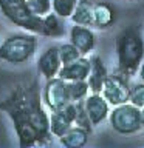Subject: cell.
Instances as JSON below:
<instances>
[{
    "label": "cell",
    "mask_w": 144,
    "mask_h": 148,
    "mask_svg": "<svg viewBox=\"0 0 144 148\" xmlns=\"http://www.w3.org/2000/svg\"><path fill=\"white\" fill-rule=\"evenodd\" d=\"M0 111L6 113L12 120L19 145L44 147L50 145V116L42 106V92L37 80L30 85L16 86L5 100L0 102Z\"/></svg>",
    "instance_id": "1"
},
{
    "label": "cell",
    "mask_w": 144,
    "mask_h": 148,
    "mask_svg": "<svg viewBox=\"0 0 144 148\" xmlns=\"http://www.w3.org/2000/svg\"><path fill=\"white\" fill-rule=\"evenodd\" d=\"M118 73L125 77L136 74L144 57V39L138 25L127 26L116 37Z\"/></svg>",
    "instance_id": "2"
},
{
    "label": "cell",
    "mask_w": 144,
    "mask_h": 148,
    "mask_svg": "<svg viewBox=\"0 0 144 148\" xmlns=\"http://www.w3.org/2000/svg\"><path fill=\"white\" fill-rule=\"evenodd\" d=\"M0 11L14 25L44 36V17L33 14L26 0H0Z\"/></svg>",
    "instance_id": "3"
},
{
    "label": "cell",
    "mask_w": 144,
    "mask_h": 148,
    "mask_svg": "<svg viewBox=\"0 0 144 148\" xmlns=\"http://www.w3.org/2000/svg\"><path fill=\"white\" fill-rule=\"evenodd\" d=\"M37 39L31 34H12L0 45V60L12 65L28 62L36 53Z\"/></svg>",
    "instance_id": "4"
},
{
    "label": "cell",
    "mask_w": 144,
    "mask_h": 148,
    "mask_svg": "<svg viewBox=\"0 0 144 148\" xmlns=\"http://www.w3.org/2000/svg\"><path fill=\"white\" fill-rule=\"evenodd\" d=\"M110 125L115 131L121 134H132L141 130V114L139 108L132 105L130 102L116 105L109 113Z\"/></svg>",
    "instance_id": "5"
},
{
    "label": "cell",
    "mask_w": 144,
    "mask_h": 148,
    "mask_svg": "<svg viewBox=\"0 0 144 148\" xmlns=\"http://www.w3.org/2000/svg\"><path fill=\"white\" fill-rule=\"evenodd\" d=\"M101 94L109 102V105L113 106L129 102V94H130L129 77H125L119 73L107 76L104 85H102Z\"/></svg>",
    "instance_id": "6"
},
{
    "label": "cell",
    "mask_w": 144,
    "mask_h": 148,
    "mask_svg": "<svg viewBox=\"0 0 144 148\" xmlns=\"http://www.w3.org/2000/svg\"><path fill=\"white\" fill-rule=\"evenodd\" d=\"M44 102L51 111L59 110L70 102L67 94V80L59 76L46 79V85L44 88Z\"/></svg>",
    "instance_id": "7"
},
{
    "label": "cell",
    "mask_w": 144,
    "mask_h": 148,
    "mask_svg": "<svg viewBox=\"0 0 144 148\" xmlns=\"http://www.w3.org/2000/svg\"><path fill=\"white\" fill-rule=\"evenodd\" d=\"M74 114H76V105H74V102H68L62 108L51 111V114H50V131H51V134L56 137L62 136L74 123Z\"/></svg>",
    "instance_id": "8"
},
{
    "label": "cell",
    "mask_w": 144,
    "mask_h": 148,
    "mask_svg": "<svg viewBox=\"0 0 144 148\" xmlns=\"http://www.w3.org/2000/svg\"><path fill=\"white\" fill-rule=\"evenodd\" d=\"M84 108H85L93 127H98L101 122H104L110 113L109 102L104 99L101 92H91L90 96L87 94V97L84 99Z\"/></svg>",
    "instance_id": "9"
},
{
    "label": "cell",
    "mask_w": 144,
    "mask_h": 148,
    "mask_svg": "<svg viewBox=\"0 0 144 148\" xmlns=\"http://www.w3.org/2000/svg\"><path fill=\"white\" fill-rule=\"evenodd\" d=\"M88 73H90V59L81 56V57H78L73 62L64 63L59 69L57 76L67 82H70V80H87Z\"/></svg>",
    "instance_id": "10"
},
{
    "label": "cell",
    "mask_w": 144,
    "mask_h": 148,
    "mask_svg": "<svg viewBox=\"0 0 144 148\" xmlns=\"http://www.w3.org/2000/svg\"><path fill=\"white\" fill-rule=\"evenodd\" d=\"M60 66H62V62H60V57H59V49L57 46H50L46 48L42 56L39 57V62H37V69L39 73L44 76L45 79H51V77H56L59 73Z\"/></svg>",
    "instance_id": "11"
},
{
    "label": "cell",
    "mask_w": 144,
    "mask_h": 148,
    "mask_svg": "<svg viewBox=\"0 0 144 148\" xmlns=\"http://www.w3.org/2000/svg\"><path fill=\"white\" fill-rule=\"evenodd\" d=\"M70 39L71 43L78 48V51L81 53V56H85L88 53H91L96 46V36L91 29H88L87 26L76 25L71 28L70 31Z\"/></svg>",
    "instance_id": "12"
},
{
    "label": "cell",
    "mask_w": 144,
    "mask_h": 148,
    "mask_svg": "<svg viewBox=\"0 0 144 148\" xmlns=\"http://www.w3.org/2000/svg\"><path fill=\"white\" fill-rule=\"evenodd\" d=\"M116 22V9L107 2L93 3V26L98 29H107Z\"/></svg>",
    "instance_id": "13"
},
{
    "label": "cell",
    "mask_w": 144,
    "mask_h": 148,
    "mask_svg": "<svg viewBox=\"0 0 144 148\" xmlns=\"http://www.w3.org/2000/svg\"><path fill=\"white\" fill-rule=\"evenodd\" d=\"M107 76H109V73H107V68L104 62H102V59L99 56L90 57V73H88V77H87V83H88L90 91L101 92Z\"/></svg>",
    "instance_id": "14"
},
{
    "label": "cell",
    "mask_w": 144,
    "mask_h": 148,
    "mask_svg": "<svg viewBox=\"0 0 144 148\" xmlns=\"http://www.w3.org/2000/svg\"><path fill=\"white\" fill-rule=\"evenodd\" d=\"M88 136H90V133H88L87 130L78 127V125L76 127L71 125V127L59 137V140L64 147H67V148H81V147L87 145Z\"/></svg>",
    "instance_id": "15"
},
{
    "label": "cell",
    "mask_w": 144,
    "mask_h": 148,
    "mask_svg": "<svg viewBox=\"0 0 144 148\" xmlns=\"http://www.w3.org/2000/svg\"><path fill=\"white\" fill-rule=\"evenodd\" d=\"M70 18L82 26H93V2L91 0H78Z\"/></svg>",
    "instance_id": "16"
},
{
    "label": "cell",
    "mask_w": 144,
    "mask_h": 148,
    "mask_svg": "<svg viewBox=\"0 0 144 148\" xmlns=\"http://www.w3.org/2000/svg\"><path fill=\"white\" fill-rule=\"evenodd\" d=\"M65 34V25L62 17L57 14H45L44 16V36L46 37H62Z\"/></svg>",
    "instance_id": "17"
},
{
    "label": "cell",
    "mask_w": 144,
    "mask_h": 148,
    "mask_svg": "<svg viewBox=\"0 0 144 148\" xmlns=\"http://www.w3.org/2000/svg\"><path fill=\"white\" fill-rule=\"evenodd\" d=\"M90 91L87 80H70L67 82V94L70 102L84 100Z\"/></svg>",
    "instance_id": "18"
},
{
    "label": "cell",
    "mask_w": 144,
    "mask_h": 148,
    "mask_svg": "<svg viewBox=\"0 0 144 148\" xmlns=\"http://www.w3.org/2000/svg\"><path fill=\"white\" fill-rule=\"evenodd\" d=\"M76 3H78V0H51V9L59 17L67 18L73 14Z\"/></svg>",
    "instance_id": "19"
},
{
    "label": "cell",
    "mask_w": 144,
    "mask_h": 148,
    "mask_svg": "<svg viewBox=\"0 0 144 148\" xmlns=\"http://www.w3.org/2000/svg\"><path fill=\"white\" fill-rule=\"evenodd\" d=\"M76 105V114H74V125L81 127L84 130H87L88 133L93 131V125H91V120L88 117L85 108H84V100H78L74 102Z\"/></svg>",
    "instance_id": "20"
},
{
    "label": "cell",
    "mask_w": 144,
    "mask_h": 148,
    "mask_svg": "<svg viewBox=\"0 0 144 148\" xmlns=\"http://www.w3.org/2000/svg\"><path fill=\"white\" fill-rule=\"evenodd\" d=\"M57 49H59V57H60L62 65L68 63V62H73V60H76L78 57H81V53H79L78 48L71 43V42H70V43L59 45Z\"/></svg>",
    "instance_id": "21"
},
{
    "label": "cell",
    "mask_w": 144,
    "mask_h": 148,
    "mask_svg": "<svg viewBox=\"0 0 144 148\" xmlns=\"http://www.w3.org/2000/svg\"><path fill=\"white\" fill-rule=\"evenodd\" d=\"M26 5L33 14L44 17L51 11V0H26Z\"/></svg>",
    "instance_id": "22"
},
{
    "label": "cell",
    "mask_w": 144,
    "mask_h": 148,
    "mask_svg": "<svg viewBox=\"0 0 144 148\" xmlns=\"http://www.w3.org/2000/svg\"><path fill=\"white\" fill-rule=\"evenodd\" d=\"M129 102L138 108L144 106V82L136 83L130 88V94H129Z\"/></svg>",
    "instance_id": "23"
},
{
    "label": "cell",
    "mask_w": 144,
    "mask_h": 148,
    "mask_svg": "<svg viewBox=\"0 0 144 148\" xmlns=\"http://www.w3.org/2000/svg\"><path fill=\"white\" fill-rule=\"evenodd\" d=\"M138 71H139V79H141V80L144 82V63H143V65H139Z\"/></svg>",
    "instance_id": "24"
},
{
    "label": "cell",
    "mask_w": 144,
    "mask_h": 148,
    "mask_svg": "<svg viewBox=\"0 0 144 148\" xmlns=\"http://www.w3.org/2000/svg\"><path fill=\"white\" fill-rule=\"evenodd\" d=\"M139 114H141V128H144V106L139 108Z\"/></svg>",
    "instance_id": "25"
}]
</instances>
